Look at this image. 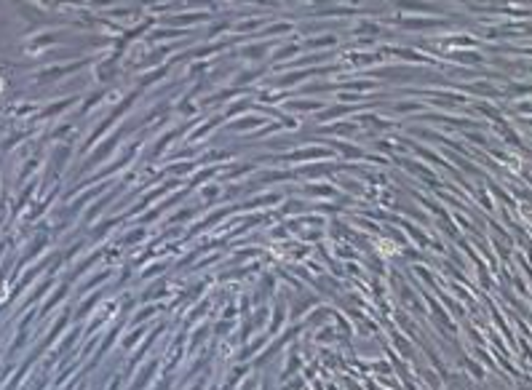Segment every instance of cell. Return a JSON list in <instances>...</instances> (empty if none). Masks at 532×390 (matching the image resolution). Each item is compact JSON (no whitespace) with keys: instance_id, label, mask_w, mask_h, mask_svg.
<instances>
[{"instance_id":"cell-1","label":"cell","mask_w":532,"mask_h":390,"mask_svg":"<svg viewBox=\"0 0 532 390\" xmlns=\"http://www.w3.org/2000/svg\"><path fill=\"white\" fill-rule=\"evenodd\" d=\"M377 251L383 257H391V254H396V251H399V246L393 241H388V238H380V241H377Z\"/></svg>"}]
</instances>
